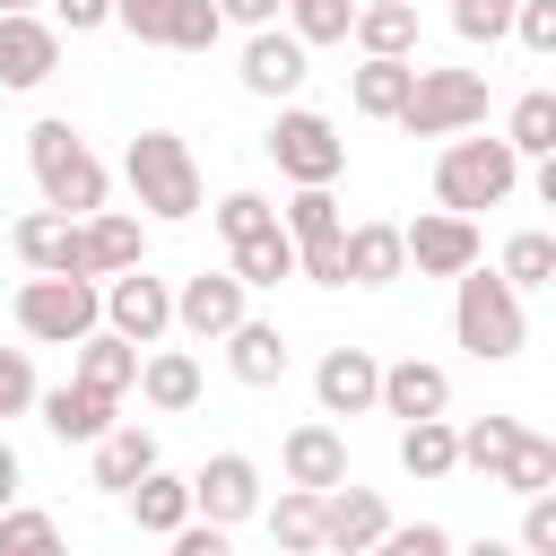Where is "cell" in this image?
<instances>
[{
	"instance_id": "484cf974",
	"label": "cell",
	"mask_w": 556,
	"mask_h": 556,
	"mask_svg": "<svg viewBox=\"0 0 556 556\" xmlns=\"http://www.w3.org/2000/svg\"><path fill=\"white\" fill-rule=\"evenodd\" d=\"M78 226H87V278H113V269H139L148 261V226L130 208H96Z\"/></svg>"
},
{
	"instance_id": "681fc988",
	"label": "cell",
	"mask_w": 556,
	"mask_h": 556,
	"mask_svg": "<svg viewBox=\"0 0 556 556\" xmlns=\"http://www.w3.org/2000/svg\"><path fill=\"white\" fill-rule=\"evenodd\" d=\"M17 478H26V469H17V452H9V443H0V513H9V504H17Z\"/></svg>"
},
{
	"instance_id": "ee69618b",
	"label": "cell",
	"mask_w": 556,
	"mask_h": 556,
	"mask_svg": "<svg viewBox=\"0 0 556 556\" xmlns=\"http://www.w3.org/2000/svg\"><path fill=\"white\" fill-rule=\"evenodd\" d=\"M513 35H521L539 61H556V0H521V9H513Z\"/></svg>"
},
{
	"instance_id": "83f0119b",
	"label": "cell",
	"mask_w": 556,
	"mask_h": 556,
	"mask_svg": "<svg viewBox=\"0 0 556 556\" xmlns=\"http://www.w3.org/2000/svg\"><path fill=\"white\" fill-rule=\"evenodd\" d=\"M400 469L408 478H452L460 469V426L452 417H408L400 426Z\"/></svg>"
},
{
	"instance_id": "44dd1931",
	"label": "cell",
	"mask_w": 556,
	"mask_h": 556,
	"mask_svg": "<svg viewBox=\"0 0 556 556\" xmlns=\"http://www.w3.org/2000/svg\"><path fill=\"white\" fill-rule=\"evenodd\" d=\"M226 374H235L243 391H269V382H287V330L243 313V321L226 330Z\"/></svg>"
},
{
	"instance_id": "8fae6325",
	"label": "cell",
	"mask_w": 556,
	"mask_h": 556,
	"mask_svg": "<svg viewBox=\"0 0 556 556\" xmlns=\"http://www.w3.org/2000/svg\"><path fill=\"white\" fill-rule=\"evenodd\" d=\"M304 70H313V43H304L295 26H278V17H269V26H252V43H243V70H235V78H243L252 96H269V104H278V96H295V87H304Z\"/></svg>"
},
{
	"instance_id": "ac0fdd59",
	"label": "cell",
	"mask_w": 556,
	"mask_h": 556,
	"mask_svg": "<svg viewBox=\"0 0 556 556\" xmlns=\"http://www.w3.org/2000/svg\"><path fill=\"white\" fill-rule=\"evenodd\" d=\"M122 504H130L139 539H174V530L191 521V478H174V469L156 460V469H139V478L122 486Z\"/></svg>"
},
{
	"instance_id": "b9f144b4",
	"label": "cell",
	"mask_w": 556,
	"mask_h": 556,
	"mask_svg": "<svg viewBox=\"0 0 556 556\" xmlns=\"http://www.w3.org/2000/svg\"><path fill=\"white\" fill-rule=\"evenodd\" d=\"M35 391H43V382H35V356H26V348H0V417H26Z\"/></svg>"
},
{
	"instance_id": "d4e9b609",
	"label": "cell",
	"mask_w": 556,
	"mask_h": 556,
	"mask_svg": "<svg viewBox=\"0 0 556 556\" xmlns=\"http://www.w3.org/2000/svg\"><path fill=\"white\" fill-rule=\"evenodd\" d=\"M87 452H96V486H104V495H122L139 469H156V426H139V417H113V426H104Z\"/></svg>"
},
{
	"instance_id": "7a4b0ae2",
	"label": "cell",
	"mask_w": 556,
	"mask_h": 556,
	"mask_svg": "<svg viewBox=\"0 0 556 556\" xmlns=\"http://www.w3.org/2000/svg\"><path fill=\"white\" fill-rule=\"evenodd\" d=\"M26 165H35V191H43L52 208H70V217H96L104 191H113L104 156H96L70 122H35V130H26Z\"/></svg>"
},
{
	"instance_id": "4fadbf2b",
	"label": "cell",
	"mask_w": 556,
	"mask_h": 556,
	"mask_svg": "<svg viewBox=\"0 0 556 556\" xmlns=\"http://www.w3.org/2000/svg\"><path fill=\"white\" fill-rule=\"evenodd\" d=\"M313 400H321V417H365V408H382V356H374V348H321Z\"/></svg>"
},
{
	"instance_id": "9c48e42d",
	"label": "cell",
	"mask_w": 556,
	"mask_h": 556,
	"mask_svg": "<svg viewBox=\"0 0 556 556\" xmlns=\"http://www.w3.org/2000/svg\"><path fill=\"white\" fill-rule=\"evenodd\" d=\"M191 513L243 530V521L261 513V460H252V452H208V460L191 469Z\"/></svg>"
},
{
	"instance_id": "d6a6232c",
	"label": "cell",
	"mask_w": 556,
	"mask_h": 556,
	"mask_svg": "<svg viewBox=\"0 0 556 556\" xmlns=\"http://www.w3.org/2000/svg\"><path fill=\"white\" fill-rule=\"evenodd\" d=\"M278 226H287L295 243H330V235H348V217H339L330 182H295V200L278 208Z\"/></svg>"
},
{
	"instance_id": "2e32d148",
	"label": "cell",
	"mask_w": 556,
	"mask_h": 556,
	"mask_svg": "<svg viewBox=\"0 0 556 556\" xmlns=\"http://www.w3.org/2000/svg\"><path fill=\"white\" fill-rule=\"evenodd\" d=\"M382 530H391V504H382L374 486H356V478L321 486V547L365 556V547H382Z\"/></svg>"
},
{
	"instance_id": "f35d334b",
	"label": "cell",
	"mask_w": 556,
	"mask_h": 556,
	"mask_svg": "<svg viewBox=\"0 0 556 556\" xmlns=\"http://www.w3.org/2000/svg\"><path fill=\"white\" fill-rule=\"evenodd\" d=\"M52 547H61V521L52 513H26V504L0 513V556H52Z\"/></svg>"
},
{
	"instance_id": "cb8c5ba5",
	"label": "cell",
	"mask_w": 556,
	"mask_h": 556,
	"mask_svg": "<svg viewBox=\"0 0 556 556\" xmlns=\"http://www.w3.org/2000/svg\"><path fill=\"white\" fill-rule=\"evenodd\" d=\"M35 408H43V426L61 434V443H96L104 426H113V391H96V382H52V391H35Z\"/></svg>"
},
{
	"instance_id": "f1b7e54d",
	"label": "cell",
	"mask_w": 556,
	"mask_h": 556,
	"mask_svg": "<svg viewBox=\"0 0 556 556\" xmlns=\"http://www.w3.org/2000/svg\"><path fill=\"white\" fill-rule=\"evenodd\" d=\"M261 521H269V539L287 547V556H313L321 547V486H278V504H261Z\"/></svg>"
},
{
	"instance_id": "3957f363",
	"label": "cell",
	"mask_w": 556,
	"mask_h": 556,
	"mask_svg": "<svg viewBox=\"0 0 556 556\" xmlns=\"http://www.w3.org/2000/svg\"><path fill=\"white\" fill-rule=\"evenodd\" d=\"M122 174H130V191H139L148 217H165V226L200 217V156H191L182 130H139L130 156H122Z\"/></svg>"
},
{
	"instance_id": "52a82bcc",
	"label": "cell",
	"mask_w": 556,
	"mask_h": 556,
	"mask_svg": "<svg viewBox=\"0 0 556 556\" xmlns=\"http://www.w3.org/2000/svg\"><path fill=\"white\" fill-rule=\"evenodd\" d=\"M269 165L287 174V182H339V165H348V139H339V122L330 113H313V104H287L278 122H269Z\"/></svg>"
},
{
	"instance_id": "30bf717a",
	"label": "cell",
	"mask_w": 556,
	"mask_h": 556,
	"mask_svg": "<svg viewBox=\"0 0 556 556\" xmlns=\"http://www.w3.org/2000/svg\"><path fill=\"white\" fill-rule=\"evenodd\" d=\"M104 321H113L122 339L156 348V339L174 330V287L148 278V261H139V269H113V278H104Z\"/></svg>"
},
{
	"instance_id": "5b68a950",
	"label": "cell",
	"mask_w": 556,
	"mask_h": 556,
	"mask_svg": "<svg viewBox=\"0 0 556 556\" xmlns=\"http://www.w3.org/2000/svg\"><path fill=\"white\" fill-rule=\"evenodd\" d=\"M513 182H521V148H513V139H460V130H452V148L434 156V200L460 208V217L513 200Z\"/></svg>"
},
{
	"instance_id": "ba28073f",
	"label": "cell",
	"mask_w": 556,
	"mask_h": 556,
	"mask_svg": "<svg viewBox=\"0 0 556 556\" xmlns=\"http://www.w3.org/2000/svg\"><path fill=\"white\" fill-rule=\"evenodd\" d=\"M243 313H252V287H243L235 269H191V278L174 287V330H191L200 348H208V339H226Z\"/></svg>"
},
{
	"instance_id": "816d5d0a",
	"label": "cell",
	"mask_w": 556,
	"mask_h": 556,
	"mask_svg": "<svg viewBox=\"0 0 556 556\" xmlns=\"http://www.w3.org/2000/svg\"><path fill=\"white\" fill-rule=\"evenodd\" d=\"M0 9H43V0H0Z\"/></svg>"
},
{
	"instance_id": "f5cc1de1",
	"label": "cell",
	"mask_w": 556,
	"mask_h": 556,
	"mask_svg": "<svg viewBox=\"0 0 556 556\" xmlns=\"http://www.w3.org/2000/svg\"><path fill=\"white\" fill-rule=\"evenodd\" d=\"M547 295H556V278H547Z\"/></svg>"
},
{
	"instance_id": "5bb4252c",
	"label": "cell",
	"mask_w": 556,
	"mask_h": 556,
	"mask_svg": "<svg viewBox=\"0 0 556 556\" xmlns=\"http://www.w3.org/2000/svg\"><path fill=\"white\" fill-rule=\"evenodd\" d=\"M61 70V26L35 9H0V87H43Z\"/></svg>"
},
{
	"instance_id": "74e56055",
	"label": "cell",
	"mask_w": 556,
	"mask_h": 556,
	"mask_svg": "<svg viewBox=\"0 0 556 556\" xmlns=\"http://www.w3.org/2000/svg\"><path fill=\"white\" fill-rule=\"evenodd\" d=\"M217 35H226V9L217 0H174V26H165L174 52H217Z\"/></svg>"
},
{
	"instance_id": "c3c4849f",
	"label": "cell",
	"mask_w": 556,
	"mask_h": 556,
	"mask_svg": "<svg viewBox=\"0 0 556 556\" xmlns=\"http://www.w3.org/2000/svg\"><path fill=\"white\" fill-rule=\"evenodd\" d=\"M217 9H226V26H269L287 0H217Z\"/></svg>"
},
{
	"instance_id": "7c38bea8",
	"label": "cell",
	"mask_w": 556,
	"mask_h": 556,
	"mask_svg": "<svg viewBox=\"0 0 556 556\" xmlns=\"http://www.w3.org/2000/svg\"><path fill=\"white\" fill-rule=\"evenodd\" d=\"M400 235H408V269H417V278H460V269L478 261V217H460V208H443V200H434L417 226H400Z\"/></svg>"
},
{
	"instance_id": "bcb514c9",
	"label": "cell",
	"mask_w": 556,
	"mask_h": 556,
	"mask_svg": "<svg viewBox=\"0 0 556 556\" xmlns=\"http://www.w3.org/2000/svg\"><path fill=\"white\" fill-rule=\"evenodd\" d=\"M382 547H391V556H443V547H452V530H443V521H417V530H400V521H391V530H382Z\"/></svg>"
},
{
	"instance_id": "d6986e66",
	"label": "cell",
	"mask_w": 556,
	"mask_h": 556,
	"mask_svg": "<svg viewBox=\"0 0 556 556\" xmlns=\"http://www.w3.org/2000/svg\"><path fill=\"white\" fill-rule=\"evenodd\" d=\"M408 87H417V52H365L356 78H348V104H356L365 122H391V113L408 104Z\"/></svg>"
},
{
	"instance_id": "277c9868",
	"label": "cell",
	"mask_w": 556,
	"mask_h": 556,
	"mask_svg": "<svg viewBox=\"0 0 556 556\" xmlns=\"http://www.w3.org/2000/svg\"><path fill=\"white\" fill-rule=\"evenodd\" d=\"M17 330L43 339V348H78L96 321H104V278H78V269H35L17 287Z\"/></svg>"
},
{
	"instance_id": "7dc6e473",
	"label": "cell",
	"mask_w": 556,
	"mask_h": 556,
	"mask_svg": "<svg viewBox=\"0 0 556 556\" xmlns=\"http://www.w3.org/2000/svg\"><path fill=\"white\" fill-rule=\"evenodd\" d=\"M52 9H61V26H70V35H87V26H104V17H113V0H52Z\"/></svg>"
},
{
	"instance_id": "8d00e7d4",
	"label": "cell",
	"mask_w": 556,
	"mask_h": 556,
	"mask_svg": "<svg viewBox=\"0 0 556 556\" xmlns=\"http://www.w3.org/2000/svg\"><path fill=\"white\" fill-rule=\"evenodd\" d=\"M287 26L321 52V43H348V26H356V0H287Z\"/></svg>"
},
{
	"instance_id": "836d02e7",
	"label": "cell",
	"mask_w": 556,
	"mask_h": 556,
	"mask_svg": "<svg viewBox=\"0 0 556 556\" xmlns=\"http://www.w3.org/2000/svg\"><path fill=\"white\" fill-rule=\"evenodd\" d=\"M504 139H513L521 156H547V148H556V87H530V96H513V113H504Z\"/></svg>"
},
{
	"instance_id": "e0dca14e",
	"label": "cell",
	"mask_w": 556,
	"mask_h": 556,
	"mask_svg": "<svg viewBox=\"0 0 556 556\" xmlns=\"http://www.w3.org/2000/svg\"><path fill=\"white\" fill-rule=\"evenodd\" d=\"M278 469H287L295 486H339V478H348V434H339L330 417H304V426H287Z\"/></svg>"
},
{
	"instance_id": "4316f807",
	"label": "cell",
	"mask_w": 556,
	"mask_h": 556,
	"mask_svg": "<svg viewBox=\"0 0 556 556\" xmlns=\"http://www.w3.org/2000/svg\"><path fill=\"white\" fill-rule=\"evenodd\" d=\"M70 374H78V382H96V391H113V400H122V391H139V339H122V330H113V321H96V330H87V339H78V365H70Z\"/></svg>"
},
{
	"instance_id": "e575fe53",
	"label": "cell",
	"mask_w": 556,
	"mask_h": 556,
	"mask_svg": "<svg viewBox=\"0 0 556 556\" xmlns=\"http://www.w3.org/2000/svg\"><path fill=\"white\" fill-rule=\"evenodd\" d=\"M513 434H521V417H495V408L469 417V426H460V469H486V478H495V460L513 452Z\"/></svg>"
},
{
	"instance_id": "f907efd6",
	"label": "cell",
	"mask_w": 556,
	"mask_h": 556,
	"mask_svg": "<svg viewBox=\"0 0 556 556\" xmlns=\"http://www.w3.org/2000/svg\"><path fill=\"white\" fill-rule=\"evenodd\" d=\"M539 208H556V148L539 156Z\"/></svg>"
},
{
	"instance_id": "9a60e30c",
	"label": "cell",
	"mask_w": 556,
	"mask_h": 556,
	"mask_svg": "<svg viewBox=\"0 0 556 556\" xmlns=\"http://www.w3.org/2000/svg\"><path fill=\"white\" fill-rule=\"evenodd\" d=\"M9 243H17L26 269H78V278H87V226H78L70 208H52V200L26 208V217L9 226Z\"/></svg>"
},
{
	"instance_id": "ffe728a7",
	"label": "cell",
	"mask_w": 556,
	"mask_h": 556,
	"mask_svg": "<svg viewBox=\"0 0 556 556\" xmlns=\"http://www.w3.org/2000/svg\"><path fill=\"white\" fill-rule=\"evenodd\" d=\"M339 252H348V287H391V278H408V235H400V226H382V217L348 226V235H339Z\"/></svg>"
},
{
	"instance_id": "7bdbcfd3",
	"label": "cell",
	"mask_w": 556,
	"mask_h": 556,
	"mask_svg": "<svg viewBox=\"0 0 556 556\" xmlns=\"http://www.w3.org/2000/svg\"><path fill=\"white\" fill-rule=\"evenodd\" d=\"M521 547H530V556H556V486L521 495Z\"/></svg>"
},
{
	"instance_id": "60d3db41",
	"label": "cell",
	"mask_w": 556,
	"mask_h": 556,
	"mask_svg": "<svg viewBox=\"0 0 556 556\" xmlns=\"http://www.w3.org/2000/svg\"><path fill=\"white\" fill-rule=\"evenodd\" d=\"M208 217H217V235H226V243H243V235L278 226V200H261V191H226V200H217Z\"/></svg>"
},
{
	"instance_id": "f6af8a7d",
	"label": "cell",
	"mask_w": 556,
	"mask_h": 556,
	"mask_svg": "<svg viewBox=\"0 0 556 556\" xmlns=\"http://www.w3.org/2000/svg\"><path fill=\"white\" fill-rule=\"evenodd\" d=\"M113 17H122L139 43H165V26H174V0H113Z\"/></svg>"
},
{
	"instance_id": "f546056e",
	"label": "cell",
	"mask_w": 556,
	"mask_h": 556,
	"mask_svg": "<svg viewBox=\"0 0 556 556\" xmlns=\"http://www.w3.org/2000/svg\"><path fill=\"white\" fill-rule=\"evenodd\" d=\"M226 252H235L226 269H235L243 287H287V278H295V235H287V226H261V235H243V243H226Z\"/></svg>"
},
{
	"instance_id": "8992f818",
	"label": "cell",
	"mask_w": 556,
	"mask_h": 556,
	"mask_svg": "<svg viewBox=\"0 0 556 556\" xmlns=\"http://www.w3.org/2000/svg\"><path fill=\"white\" fill-rule=\"evenodd\" d=\"M408 139H452V130H478L486 122V78L478 70H426L417 61V87H408V104L391 113Z\"/></svg>"
},
{
	"instance_id": "1f68e13d",
	"label": "cell",
	"mask_w": 556,
	"mask_h": 556,
	"mask_svg": "<svg viewBox=\"0 0 556 556\" xmlns=\"http://www.w3.org/2000/svg\"><path fill=\"white\" fill-rule=\"evenodd\" d=\"M486 486H513V495H539V486H556V443L521 426V434H513V452L495 460V478H486Z\"/></svg>"
},
{
	"instance_id": "7402d4cb",
	"label": "cell",
	"mask_w": 556,
	"mask_h": 556,
	"mask_svg": "<svg viewBox=\"0 0 556 556\" xmlns=\"http://www.w3.org/2000/svg\"><path fill=\"white\" fill-rule=\"evenodd\" d=\"M139 400H148L156 417L200 408V356H191V348H139Z\"/></svg>"
},
{
	"instance_id": "4dcf8cb0",
	"label": "cell",
	"mask_w": 556,
	"mask_h": 556,
	"mask_svg": "<svg viewBox=\"0 0 556 556\" xmlns=\"http://www.w3.org/2000/svg\"><path fill=\"white\" fill-rule=\"evenodd\" d=\"M356 52H417V0H356Z\"/></svg>"
},
{
	"instance_id": "603a6c76",
	"label": "cell",
	"mask_w": 556,
	"mask_h": 556,
	"mask_svg": "<svg viewBox=\"0 0 556 556\" xmlns=\"http://www.w3.org/2000/svg\"><path fill=\"white\" fill-rule=\"evenodd\" d=\"M452 408V374L443 365H426V356H400V365H382V417H443Z\"/></svg>"
},
{
	"instance_id": "ab89813d",
	"label": "cell",
	"mask_w": 556,
	"mask_h": 556,
	"mask_svg": "<svg viewBox=\"0 0 556 556\" xmlns=\"http://www.w3.org/2000/svg\"><path fill=\"white\" fill-rule=\"evenodd\" d=\"M513 9L521 0H452V35L460 43H504L513 35Z\"/></svg>"
},
{
	"instance_id": "6da1fadb",
	"label": "cell",
	"mask_w": 556,
	"mask_h": 556,
	"mask_svg": "<svg viewBox=\"0 0 556 556\" xmlns=\"http://www.w3.org/2000/svg\"><path fill=\"white\" fill-rule=\"evenodd\" d=\"M452 339H460V348H469L478 365H504V356H521V339H530L521 287H513L504 269L469 261V269L452 278Z\"/></svg>"
},
{
	"instance_id": "d590c367",
	"label": "cell",
	"mask_w": 556,
	"mask_h": 556,
	"mask_svg": "<svg viewBox=\"0 0 556 556\" xmlns=\"http://www.w3.org/2000/svg\"><path fill=\"white\" fill-rule=\"evenodd\" d=\"M513 287H547L556 278V235H539V226H521L513 243H504V261H495Z\"/></svg>"
}]
</instances>
